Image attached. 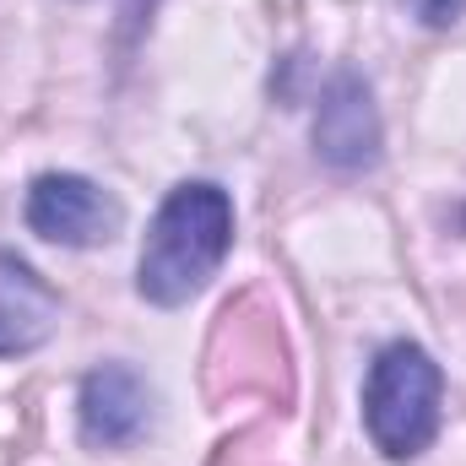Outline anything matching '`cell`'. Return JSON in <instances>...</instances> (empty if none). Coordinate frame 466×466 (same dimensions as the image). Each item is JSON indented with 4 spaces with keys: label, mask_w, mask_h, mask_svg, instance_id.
Returning a JSON list of instances; mask_svg holds the SVG:
<instances>
[{
    "label": "cell",
    "mask_w": 466,
    "mask_h": 466,
    "mask_svg": "<svg viewBox=\"0 0 466 466\" xmlns=\"http://www.w3.org/2000/svg\"><path fill=\"white\" fill-rule=\"evenodd\" d=\"M233 244V201L228 190L196 179V185H179L168 190V201L157 207L147 244H141V260H136V293L157 309H174L185 299H196L218 266L228 260Z\"/></svg>",
    "instance_id": "cell-1"
},
{
    "label": "cell",
    "mask_w": 466,
    "mask_h": 466,
    "mask_svg": "<svg viewBox=\"0 0 466 466\" xmlns=\"http://www.w3.org/2000/svg\"><path fill=\"white\" fill-rule=\"evenodd\" d=\"M440 396H445L440 363L418 342H390L369 363V380H363L369 440L390 461H407V456L429 451L434 434H440Z\"/></svg>",
    "instance_id": "cell-2"
},
{
    "label": "cell",
    "mask_w": 466,
    "mask_h": 466,
    "mask_svg": "<svg viewBox=\"0 0 466 466\" xmlns=\"http://www.w3.org/2000/svg\"><path fill=\"white\" fill-rule=\"evenodd\" d=\"M119 218L125 212L115 196L82 174H44L27 190V228L49 244H71V249L104 244L119 233Z\"/></svg>",
    "instance_id": "cell-3"
},
{
    "label": "cell",
    "mask_w": 466,
    "mask_h": 466,
    "mask_svg": "<svg viewBox=\"0 0 466 466\" xmlns=\"http://www.w3.org/2000/svg\"><path fill=\"white\" fill-rule=\"evenodd\" d=\"M315 147L331 168H369L380 157V115L358 76H337L315 115Z\"/></svg>",
    "instance_id": "cell-4"
},
{
    "label": "cell",
    "mask_w": 466,
    "mask_h": 466,
    "mask_svg": "<svg viewBox=\"0 0 466 466\" xmlns=\"http://www.w3.org/2000/svg\"><path fill=\"white\" fill-rule=\"evenodd\" d=\"M55 320H60L55 288L27 260L0 249V358H22V352L44 348Z\"/></svg>",
    "instance_id": "cell-5"
},
{
    "label": "cell",
    "mask_w": 466,
    "mask_h": 466,
    "mask_svg": "<svg viewBox=\"0 0 466 466\" xmlns=\"http://www.w3.org/2000/svg\"><path fill=\"white\" fill-rule=\"evenodd\" d=\"M147 380L125 363H104L82 380V434L87 445H130L147 429Z\"/></svg>",
    "instance_id": "cell-6"
},
{
    "label": "cell",
    "mask_w": 466,
    "mask_h": 466,
    "mask_svg": "<svg viewBox=\"0 0 466 466\" xmlns=\"http://www.w3.org/2000/svg\"><path fill=\"white\" fill-rule=\"evenodd\" d=\"M407 5H412V16L429 22V27H451L466 11V0H407Z\"/></svg>",
    "instance_id": "cell-7"
},
{
    "label": "cell",
    "mask_w": 466,
    "mask_h": 466,
    "mask_svg": "<svg viewBox=\"0 0 466 466\" xmlns=\"http://www.w3.org/2000/svg\"><path fill=\"white\" fill-rule=\"evenodd\" d=\"M152 5L157 0H119V16H125V33H136L147 16H152Z\"/></svg>",
    "instance_id": "cell-8"
}]
</instances>
